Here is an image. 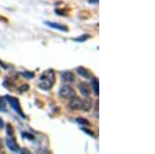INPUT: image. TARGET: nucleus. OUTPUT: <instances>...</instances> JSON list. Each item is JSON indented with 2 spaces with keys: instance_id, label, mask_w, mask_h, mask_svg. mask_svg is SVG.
<instances>
[{
  "instance_id": "obj_19",
  "label": "nucleus",
  "mask_w": 155,
  "mask_h": 154,
  "mask_svg": "<svg viewBox=\"0 0 155 154\" xmlns=\"http://www.w3.org/2000/svg\"><path fill=\"white\" fill-rule=\"evenodd\" d=\"M2 148H3V142H2V140L0 139V151L2 150Z\"/></svg>"
},
{
  "instance_id": "obj_9",
  "label": "nucleus",
  "mask_w": 155,
  "mask_h": 154,
  "mask_svg": "<svg viewBox=\"0 0 155 154\" xmlns=\"http://www.w3.org/2000/svg\"><path fill=\"white\" fill-rule=\"evenodd\" d=\"M77 71H78V74H80V76L83 77V78H85V79H92V74L88 71V69L85 68V67H82V66L78 67Z\"/></svg>"
},
{
  "instance_id": "obj_17",
  "label": "nucleus",
  "mask_w": 155,
  "mask_h": 154,
  "mask_svg": "<svg viewBox=\"0 0 155 154\" xmlns=\"http://www.w3.org/2000/svg\"><path fill=\"white\" fill-rule=\"evenodd\" d=\"M82 129H83V130H84V131H85V132H87V133H89V135H92V137H93V135H94V133H93V132H91V131L87 130V129H86V128H82Z\"/></svg>"
},
{
  "instance_id": "obj_8",
  "label": "nucleus",
  "mask_w": 155,
  "mask_h": 154,
  "mask_svg": "<svg viewBox=\"0 0 155 154\" xmlns=\"http://www.w3.org/2000/svg\"><path fill=\"white\" fill-rule=\"evenodd\" d=\"M75 79V74L71 71H64L61 74V81L63 83H73Z\"/></svg>"
},
{
  "instance_id": "obj_10",
  "label": "nucleus",
  "mask_w": 155,
  "mask_h": 154,
  "mask_svg": "<svg viewBox=\"0 0 155 154\" xmlns=\"http://www.w3.org/2000/svg\"><path fill=\"white\" fill-rule=\"evenodd\" d=\"M92 107V101L89 97H87L85 100H83V106H82V110L83 111H89Z\"/></svg>"
},
{
  "instance_id": "obj_3",
  "label": "nucleus",
  "mask_w": 155,
  "mask_h": 154,
  "mask_svg": "<svg viewBox=\"0 0 155 154\" xmlns=\"http://www.w3.org/2000/svg\"><path fill=\"white\" fill-rule=\"evenodd\" d=\"M6 100L8 101V103H10V107H12L13 110L16 111V112L18 113L19 115H21L22 117H25L23 115V113H22V110H21V105H20V101L18 98H16V97H12L10 96V95H6L5 96Z\"/></svg>"
},
{
  "instance_id": "obj_14",
  "label": "nucleus",
  "mask_w": 155,
  "mask_h": 154,
  "mask_svg": "<svg viewBox=\"0 0 155 154\" xmlns=\"http://www.w3.org/2000/svg\"><path fill=\"white\" fill-rule=\"evenodd\" d=\"M0 111H6L5 101H4L3 98H1V97H0Z\"/></svg>"
},
{
  "instance_id": "obj_20",
  "label": "nucleus",
  "mask_w": 155,
  "mask_h": 154,
  "mask_svg": "<svg viewBox=\"0 0 155 154\" xmlns=\"http://www.w3.org/2000/svg\"><path fill=\"white\" fill-rule=\"evenodd\" d=\"M89 2H90V3H97L98 0H89Z\"/></svg>"
},
{
  "instance_id": "obj_12",
  "label": "nucleus",
  "mask_w": 155,
  "mask_h": 154,
  "mask_svg": "<svg viewBox=\"0 0 155 154\" xmlns=\"http://www.w3.org/2000/svg\"><path fill=\"white\" fill-rule=\"evenodd\" d=\"M90 37H91L90 34H83V35L79 36V37H77V38H75L73 40H75V42H84Z\"/></svg>"
},
{
  "instance_id": "obj_2",
  "label": "nucleus",
  "mask_w": 155,
  "mask_h": 154,
  "mask_svg": "<svg viewBox=\"0 0 155 154\" xmlns=\"http://www.w3.org/2000/svg\"><path fill=\"white\" fill-rule=\"evenodd\" d=\"M59 95L62 98H73L76 97V91L73 90V88H71L70 86H62L59 89Z\"/></svg>"
},
{
  "instance_id": "obj_4",
  "label": "nucleus",
  "mask_w": 155,
  "mask_h": 154,
  "mask_svg": "<svg viewBox=\"0 0 155 154\" xmlns=\"http://www.w3.org/2000/svg\"><path fill=\"white\" fill-rule=\"evenodd\" d=\"M44 25L48 27H50L52 29H55V30H59V31H63V32H68V27L65 26V25L59 24V23H55V22H44Z\"/></svg>"
},
{
  "instance_id": "obj_16",
  "label": "nucleus",
  "mask_w": 155,
  "mask_h": 154,
  "mask_svg": "<svg viewBox=\"0 0 155 154\" xmlns=\"http://www.w3.org/2000/svg\"><path fill=\"white\" fill-rule=\"evenodd\" d=\"M23 137H27L26 139H30V140H33V139H34V137H33L32 135H29V133H26V132L23 133Z\"/></svg>"
},
{
  "instance_id": "obj_5",
  "label": "nucleus",
  "mask_w": 155,
  "mask_h": 154,
  "mask_svg": "<svg viewBox=\"0 0 155 154\" xmlns=\"http://www.w3.org/2000/svg\"><path fill=\"white\" fill-rule=\"evenodd\" d=\"M5 143H6V146L8 147V149H10V151H13V152H17V151H20L19 145H18L17 141H16V140L13 139V137L7 138V139L5 140Z\"/></svg>"
},
{
  "instance_id": "obj_1",
  "label": "nucleus",
  "mask_w": 155,
  "mask_h": 154,
  "mask_svg": "<svg viewBox=\"0 0 155 154\" xmlns=\"http://www.w3.org/2000/svg\"><path fill=\"white\" fill-rule=\"evenodd\" d=\"M55 83V72L52 69H48L40 76L39 87L42 90H50Z\"/></svg>"
},
{
  "instance_id": "obj_18",
  "label": "nucleus",
  "mask_w": 155,
  "mask_h": 154,
  "mask_svg": "<svg viewBox=\"0 0 155 154\" xmlns=\"http://www.w3.org/2000/svg\"><path fill=\"white\" fill-rule=\"evenodd\" d=\"M4 127V123L3 121H2V119L0 118V128H3Z\"/></svg>"
},
{
  "instance_id": "obj_13",
  "label": "nucleus",
  "mask_w": 155,
  "mask_h": 154,
  "mask_svg": "<svg viewBox=\"0 0 155 154\" xmlns=\"http://www.w3.org/2000/svg\"><path fill=\"white\" fill-rule=\"evenodd\" d=\"M77 122L79 124H84V125H89V122L87 119H84V118H78L77 119Z\"/></svg>"
},
{
  "instance_id": "obj_7",
  "label": "nucleus",
  "mask_w": 155,
  "mask_h": 154,
  "mask_svg": "<svg viewBox=\"0 0 155 154\" xmlns=\"http://www.w3.org/2000/svg\"><path fill=\"white\" fill-rule=\"evenodd\" d=\"M78 88L79 90H80V92L82 93L83 96H85L87 98V97H89V95H90V87H89V85L87 83H80L78 85Z\"/></svg>"
},
{
  "instance_id": "obj_11",
  "label": "nucleus",
  "mask_w": 155,
  "mask_h": 154,
  "mask_svg": "<svg viewBox=\"0 0 155 154\" xmlns=\"http://www.w3.org/2000/svg\"><path fill=\"white\" fill-rule=\"evenodd\" d=\"M92 87H93L96 96H98L99 95V82H98V79H92Z\"/></svg>"
},
{
  "instance_id": "obj_15",
  "label": "nucleus",
  "mask_w": 155,
  "mask_h": 154,
  "mask_svg": "<svg viewBox=\"0 0 155 154\" xmlns=\"http://www.w3.org/2000/svg\"><path fill=\"white\" fill-rule=\"evenodd\" d=\"M6 127L8 128L7 130H6V132H7V135H13V130H12V126L10 125V124H7V125H6Z\"/></svg>"
},
{
  "instance_id": "obj_6",
  "label": "nucleus",
  "mask_w": 155,
  "mask_h": 154,
  "mask_svg": "<svg viewBox=\"0 0 155 154\" xmlns=\"http://www.w3.org/2000/svg\"><path fill=\"white\" fill-rule=\"evenodd\" d=\"M83 106V100L79 97H73V98L70 99L68 103V107L71 109V110H81Z\"/></svg>"
}]
</instances>
